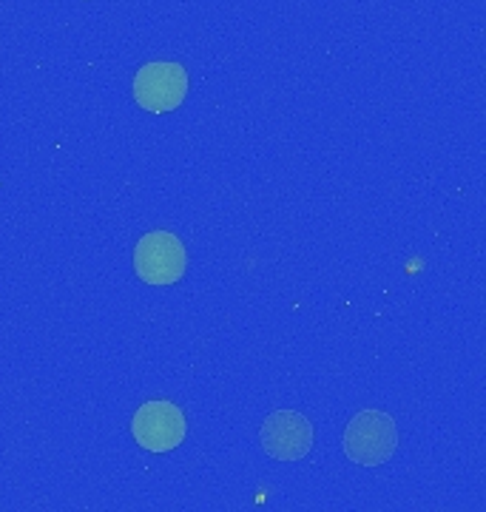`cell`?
<instances>
[{"mask_svg":"<svg viewBox=\"0 0 486 512\" xmlns=\"http://www.w3.org/2000/svg\"><path fill=\"white\" fill-rule=\"evenodd\" d=\"M262 447L279 461H299L313 447V427L296 410H279L262 424Z\"/></svg>","mask_w":486,"mask_h":512,"instance_id":"5b68a950","label":"cell"},{"mask_svg":"<svg viewBox=\"0 0 486 512\" xmlns=\"http://www.w3.org/2000/svg\"><path fill=\"white\" fill-rule=\"evenodd\" d=\"M131 433L148 453H168L185 439V416L177 404L148 402L134 413Z\"/></svg>","mask_w":486,"mask_h":512,"instance_id":"277c9868","label":"cell"},{"mask_svg":"<svg viewBox=\"0 0 486 512\" xmlns=\"http://www.w3.org/2000/svg\"><path fill=\"white\" fill-rule=\"evenodd\" d=\"M188 94V74L180 63H148L134 77V100L151 114L174 111Z\"/></svg>","mask_w":486,"mask_h":512,"instance_id":"3957f363","label":"cell"},{"mask_svg":"<svg viewBox=\"0 0 486 512\" xmlns=\"http://www.w3.org/2000/svg\"><path fill=\"white\" fill-rule=\"evenodd\" d=\"M396 421L381 410H361L344 430V453L353 464L378 467L396 453Z\"/></svg>","mask_w":486,"mask_h":512,"instance_id":"6da1fadb","label":"cell"},{"mask_svg":"<svg viewBox=\"0 0 486 512\" xmlns=\"http://www.w3.org/2000/svg\"><path fill=\"white\" fill-rule=\"evenodd\" d=\"M188 268V256L182 242L168 231L145 234L134 248V274L145 285H174Z\"/></svg>","mask_w":486,"mask_h":512,"instance_id":"7a4b0ae2","label":"cell"}]
</instances>
